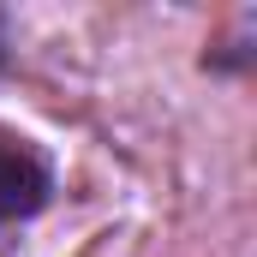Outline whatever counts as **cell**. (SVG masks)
<instances>
[{
  "mask_svg": "<svg viewBox=\"0 0 257 257\" xmlns=\"http://www.w3.org/2000/svg\"><path fill=\"white\" fill-rule=\"evenodd\" d=\"M54 162L24 138V132L0 126V233L6 227H24L36 221L48 203H54Z\"/></svg>",
  "mask_w": 257,
  "mask_h": 257,
  "instance_id": "1",
  "label": "cell"
},
{
  "mask_svg": "<svg viewBox=\"0 0 257 257\" xmlns=\"http://www.w3.org/2000/svg\"><path fill=\"white\" fill-rule=\"evenodd\" d=\"M12 72V42H6V18H0V78Z\"/></svg>",
  "mask_w": 257,
  "mask_h": 257,
  "instance_id": "2",
  "label": "cell"
}]
</instances>
